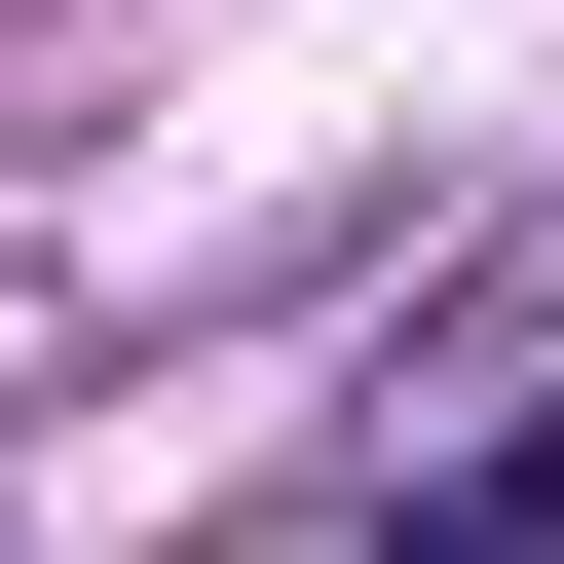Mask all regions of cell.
<instances>
[{"label":"cell","mask_w":564,"mask_h":564,"mask_svg":"<svg viewBox=\"0 0 564 564\" xmlns=\"http://www.w3.org/2000/svg\"><path fill=\"white\" fill-rule=\"evenodd\" d=\"M414 564H564V452H489V489H452V527H414Z\"/></svg>","instance_id":"1"}]
</instances>
